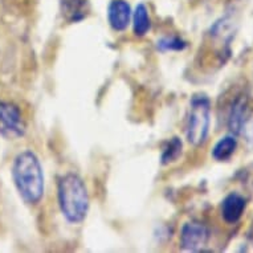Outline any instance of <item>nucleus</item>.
Segmentation results:
<instances>
[{"instance_id": "obj_6", "label": "nucleus", "mask_w": 253, "mask_h": 253, "mask_svg": "<svg viewBox=\"0 0 253 253\" xmlns=\"http://www.w3.org/2000/svg\"><path fill=\"white\" fill-rule=\"evenodd\" d=\"M133 11L126 0H112L108 5V21L113 31L124 32L131 23Z\"/></svg>"}, {"instance_id": "obj_13", "label": "nucleus", "mask_w": 253, "mask_h": 253, "mask_svg": "<svg viewBox=\"0 0 253 253\" xmlns=\"http://www.w3.org/2000/svg\"><path fill=\"white\" fill-rule=\"evenodd\" d=\"M157 48L162 52H182L187 48V42L179 36H165L158 40Z\"/></svg>"}, {"instance_id": "obj_3", "label": "nucleus", "mask_w": 253, "mask_h": 253, "mask_svg": "<svg viewBox=\"0 0 253 253\" xmlns=\"http://www.w3.org/2000/svg\"><path fill=\"white\" fill-rule=\"evenodd\" d=\"M211 126V100L207 94L199 93L191 98L187 118L186 135L194 146H202L207 141Z\"/></svg>"}, {"instance_id": "obj_1", "label": "nucleus", "mask_w": 253, "mask_h": 253, "mask_svg": "<svg viewBox=\"0 0 253 253\" xmlns=\"http://www.w3.org/2000/svg\"><path fill=\"white\" fill-rule=\"evenodd\" d=\"M17 192L27 204L35 206L44 196L45 182L40 159L32 150H24L15 157L11 169Z\"/></svg>"}, {"instance_id": "obj_4", "label": "nucleus", "mask_w": 253, "mask_h": 253, "mask_svg": "<svg viewBox=\"0 0 253 253\" xmlns=\"http://www.w3.org/2000/svg\"><path fill=\"white\" fill-rule=\"evenodd\" d=\"M27 124L20 108L11 101H0V135L7 139L24 137Z\"/></svg>"}, {"instance_id": "obj_2", "label": "nucleus", "mask_w": 253, "mask_h": 253, "mask_svg": "<svg viewBox=\"0 0 253 253\" xmlns=\"http://www.w3.org/2000/svg\"><path fill=\"white\" fill-rule=\"evenodd\" d=\"M57 196L60 211L68 223H83L90 204L86 184L83 179L73 172L64 175L58 182Z\"/></svg>"}, {"instance_id": "obj_9", "label": "nucleus", "mask_w": 253, "mask_h": 253, "mask_svg": "<svg viewBox=\"0 0 253 253\" xmlns=\"http://www.w3.org/2000/svg\"><path fill=\"white\" fill-rule=\"evenodd\" d=\"M248 120V101L241 97L233 104L229 114L228 126L233 134H244Z\"/></svg>"}, {"instance_id": "obj_11", "label": "nucleus", "mask_w": 253, "mask_h": 253, "mask_svg": "<svg viewBox=\"0 0 253 253\" xmlns=\"http://www.w3.org/2000/svg\"><path fill=\"white\" fill-rule=\"evenodd\" d=\"M131 23H133V32L138 38H143L149 34L151 29V19H150L149 8L146 4L139 3L133 11L131 16Z\"/></svg>"}, {"instance_id": "obj_10", "label": "nucleus", "mask_w": 253, "mask_h": 253, "mask_svg": "<svg viewBox=\"0 0 253 253\" xmlns=\"http://www.w3.org/2000/svg\"><path fill=\"white\" fill-rule=\"evenodd\" d=\"M237 149V139L233 134L224 135L216 142L213 149H212V158L217 162H227L228 159L232 158Z\"/></svg>"}, {"instance_id": "obj_7", "label": "nucleus", "mask_w": 253, "mask_h": 253, "mask_svg": "<svg viewBox=\"0 0 253 253\" xmlns=\"http://www.w3.org/2000/svg\"><path fill=\"white\" fill-rule=\"evenodd\" d=\"M245 208H247V200L244 196L237 192H231L221 202L220 213L227 224H236L244 215Z\"/></svg>"}, {"instance_id": "obj_12", "label": "nucleus", "mask_w": 253, "mask_h": 253, "mask_svg": "<svg viewBox=\"0 0 253 253\" xmlns=\"http://www.w3.org/2000/svg\"><path fill=\"white\" fill-rule=\"evenodd\" d=\"M182 149L183 143L178 137H174L172 139H170L165 146L162 155H161L162 165H170L172 162H176L178 158L180 157V154H182Z\"/></svg>"}, {"instance_id": "obj_5", "label": "nucleus", "mask_w": 253, "mask_h": 253, "mask_svg": "<svg viewBox=\"0 0 253 253\" xmlns=\"http://www.w3.org/2000/svg\"><path fill=\"white\" fill-rule=\"evenodd\" d=\"M210 239V231L203 223L188 221L180 232V247L187 252H200Z\"/></svg>"}, {"instance_id": "obj_8", "label": "nucleus", "mask_w": 253, "mask_h": 253, "mask_svg": "<svg viewBox=\"0 0 253 253\" xmlns=\"http://www.w3.org/2000/svg\"><path fill=\"white\" fill-rule=\"evenodd\" d=\"M62 19L69 24L83 21L89 13L87 0H60Z\"/></svg>"}]
</instances>
